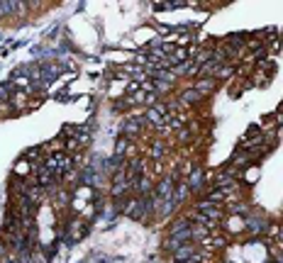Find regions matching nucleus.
I'll return each instance as SVG.
<instances>
[{"label":"nucleus","instance_id":"obj_2","mask_svg":"<svg viewBox=\"0 0 283 263\" xmlns=\"http://www.w3.org/2000/svg\"><path fill=\"white\" fill-rule=\"evenodd\" d=\"M127 173V183H129V188L137 186V181H142V176H144V163H142L139 158H134V161H129V166L125 168Z\"/></svg>","mask_w":283,"mask_h":263},{"label":"nucleus","instance_id":"obj_12","mask_svg":"<svg viewBox=\"0 0 283 263\" xmlns=\"http://www.w3.org/2000/svg\"><path fill=\"white\" fill-rule=\"evenodd\" d=\"M232 73H235V66H232V63H222V66H218V71L213 73V78L220 80V78H230Z\"/></svg>","mask_w":283,"mask_h":263},{"label":"nucleus","instance_id":"obj_7","mask_svg":"<svg viewBox=\"0 0 283 263\" xmlns=\"http://www.w3.org/2000/svg\"><path fill=\"white\" fill-rule=\"evenodd\" d=\"M188 195H190V190H188V186H186V183H176V188H173V198H171V202H173V205H178V202L186 200Z\"/></svg>","mask_w":283,"mask_h":263},{"label":"nucleus","instance_id":"obj_6","mask_svg":"<svg viewBox=\"0 0 283 263\" xmlns=\"http://www.w3.org/2000/svg\"><path fill=\"white\" fill-rule=\"evenodd\" d=\"M215 88H218V80H215V78H198V83H195V91L203 95V98L210 95Z\"/></svg>","mask_w":283,"mask_h":263},{"label":"nucleus","instance_id":"obj_3","mask_svg":"<svg viewBox=\"0 0 283 263\" xmlns=\"http://www.w3.org/2000/svg\"><path fill=\"white\" fill-rule=\"evenodd\" d=\"M173 188H176V181H173V178H164V181L157 186V193H154V195H157L159 200H171Z\"/></svg>","mask_w":283,"mask_h":263},{"label":"nucleus","instance_id":"obj_8","mask_svg":"<svg viewBox=\"0 0 283 263\" xmlns=\"http://www.w3.org/2000/svg\"><path fill=\"white\" fill-rule=\"evenodd\" d=\"M200 100H203V95L198 93L195 88H188V91L181 93V103H183V105H195V103H200Z\"/></svg>","mask_w":283,"mask_h":263},{"label":"nucleus","instance_id":"obj_15","mask_svg":"<svg viewBox=\"0 0 283 263\" xmlns=\"http://www.w3.org/2000/svg\"><path fill=\"white\" fill-rule=\"evenodd\" d=\"M164 154H166V149H164L161 144H154V146H152V156H154V158H161Z\"/></svg>","mask_w":283,"mask_h":263},{"label":"nucleus","instance_id":"obj_16","mask_svg":"<svg viewBox=\"0 0 283 263\" xmlns=\"http://www.w3.org/2000/svg\"><path fill=\"white\" fill-rule=\"evenodd\" d=\"M178 139H181V141H188V139H190V132H188V129L178 132Z\"/></svg>","mask_w":283,"mask_h":263},{"label":"nucleus","instance_id":"obj_17","mask_svg":"<svg viewBox=\"0 0 283 263\" xmlns=\"http://www.w3.org/2000/svg\"><path fill=\"white\" fill-rule=\"evenodd\" d=\"M173 263H200V258H198V256H193V258H188V261H173Z\"/></svg>","mask_w":283,"mask_h":263},{"label":"nucleus","instance_id":"obj_18","mask_svg":"<svg viewBox=\"0 0 283 263\" xmlns=\"http://www.w3.org/2000/svg\"><path fill=\"white\" fill-rule=\"evenodd\" d=\"M281 110H283V105H281Z\"/></svg>","mask_w":283,"mask_h":263},{"label":"nucleus","instance_id":"obj_10","mask_svg":"<svg viewBox=\"0 0 283 263\" xmlns=\"http://www.w3.org/2000/svg\"><path fill=\"white\" fill-rule=\"evenodd\" d=\"M142 127H144V124H139V120H129V122L122 124V132H125L127 137H137L142 132Z\"/></svg>","mask_w":283,"mask_h":263},{"label":"nucleus","instance_id":"obj_9","mask_svg":"<svg viewBox=\"0 0 283 263\" xmlns=\"http://www.w3.org/2000/svg\"><path fill=\"white\" fill-rule=\"evenodd\" d=\"M42 154H44V146H32L25 151V161H30L32 166L34 163H42Z\"/></svg>","mask_w":283,"mask_h":263},{"label":"nucleus","instance_id":"obj_1","mask_svg":"<svg viewBox=\"0 0 283 263\" xmlns=\"http://www.w3.org/2000/svg\"><path fill=\"white\" fill-rule=\"evenodd\" d=\"M49 168L54 170V176H66L68 170H71V163H74V158L66 154V151H54V154H49V158L44 161Z\"/></svg>","mask_w":283,"mask_h":263},{"label":"nucleus","instance_id":"obj_13","mask_svg":"<svg viewBox=\"0 0 283 263\" xmlns=\"http://www.w3.org/2000/svg\"><path fill=\"white\" fill-rule=\"evenodd\" d=\"M205 200L213 202V205H218V202L225 200V190H222V188H215V190H213V193H210V195H207Z\"/></svg>","mask_w":283,"mask_h":263},{"label":"nucleus","instance_id":"obj_11","mask_svg":"<svg viewBox=\"0 0 283 263\" xmlns=\"http://www.w3.org/2000/svg\"><path fill=\"white\" fill-rule=\"evenodd\" d=\"M244 227H247L252 234H256V232H264V229H266V222H264V219H256V217H249Z\"/></svg>","mask_w":283,"mask_h":263},{"label":"nucleus","instance_id":"obj_5","mask_svg":"<svg viewBox=\"0 0 283 263\" xmlns=\"http://www.w3.org/2000/svg\"><path fill=\"white\" fill-rule=\"evenodd\" d=\"M171 256H173V261H188V258H193V256H195V244H193V241H188V244H183L181 248H176Z\"/></svg>","mask_w":283,"mask_h":263},{"label":"nucleus","instance_id":"obj_14","mask_svg":"<svg viewBox=\"0 0 283 263\" xmlns=\"http://www.w3.org/2000/svg\"><path fill=\"white\" fill-rule=\"evenodd\" d=\"M127 144H129V141H127L125 137H122V139L117 141V146H115V156H117V158H120V156H122V154L127 151Z\"/></svg>","mask_w":283,"mask_h":263},{"label":"nucleus","instance_id":"obj_4","mask_svg":"<svg viewBox=\"0 0 283 263\" xmlns=\"http://www.w3.org/2000/svg\"><path fill=\"white\" fill-rule=\"evenodd\" d=\"M203 181H205V173L203 168H193L188 176V181H186V186H188L190 193H198L200 188H203Z\"/></svg>","mask_w":283,"mask_h":263}]
</instances>
